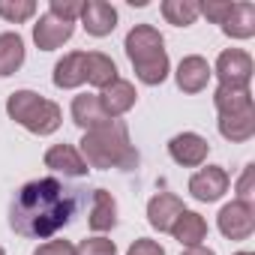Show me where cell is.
<instances>
[{
    "instance_id": "obj_1",
    "label": "cell",
    "mask_w": 255,
    "mask_h": 255,
    "mask_svg": "<svg viewBox=\"0 0 255 255\" xmlns=\"http://www.w3.org/2000/svg\"><path fill=\"white\" fill-rule=\"evenodd\" d=\"M87 189L69 186L57 177L24 183L9 204V228L27 240H48L81 213Z\"/></svg>"
},
{
    "instance_id": "obj_2",
    "label": "cell",
    "mask_w": 255,
    "mask_h": 255,
    "mask_svg": "<svg viewBox=\"0 0 255 255\" xmlns=\"http://www.w3.org/2000/svg\"><path fill=\"white\" fill-rule=\"evenodd\" d=\"M81 144V156L87 162V168H120L129 171L138 165V150L129 141V129H126L123 120H111L99 129L84 132Z\"/></svg>"
},
{
    "instance_id": "obj_3",
    "label": "cell",
    "mask_w": 255,
    "mask_h": 255,
    "mask_svg": "<svg viewBox=\"0 0 255 255\" xmlns=\"http://www.w3.org/2000/svg\"><path fill=\"white\" fill-rule=\"evenodd\" d=\"M126 57H129L135 78L147 87H156L168 78V54H165V39L153 24H135L126 33Z\"/></svg>"
},
{
    "instance_id": "obj_4",
    "label": "cell",
    "mask_w": 255,
    "mask_h": 255,
    "mask_svg": "<svg viewBox=\"0 0 255 255\" xmlns=\"http://www.w3.org/2000/svg\"><path fill=\"white\" fill-rule=\"evenodd\" d=\"M6 114L24 126L27 132L33 135H54L60 129V123H63V111L57 102L33 93V90H15L9 93L6 99Z\"/></svg>"
},
{
    "instance_id": "obj_5",
    "label": "cell",
    "mask_w": 255,
    "mask_h": 255,
    "mask_svg": "<svg viewBox=\"0 0 255 255\" xmlns=\"http://www.w3.org/2000/svg\"><path fill=\"white\" fill-rule=\"evenodd\" d=\"M252 57L243 51V48H225L219 57H216V66L210 69L216 78H219V84H225V87H249V81H252Z\"/></svg>"
},
{
    "instance_id": "obj_6",
    "label": "cell",
    "mask_w": 255,
    "mask_h": 255,
    "mask_svg": "<svg viewBox=\"0 0 255 255\" xmlns=\"http://www.w3.org/2000/svg\"><path fill=\"white\" fill-rule=\"evenodd\" d=\"M216 225L222 231V237L228 240H249L252 231H255V207L252 201H231L219 210L216 216Z\"/></svg>"
},
{
    "instance_id": "obj_7",
    "label": "cell",
    "mask_w": 255,
    "mask_h": 255,
    "mask_svg": "<svg viewBox=\"0 0 255 255\" xmlns=\"http://www.w3.org/2000/svg\"><path fill=\"white\" fill-rule=\"evenodd\" d=\"M228 183L231 180H228V171L222 165H207V168H201L189 177V195L195 201L210 204V201H219L228 192Z\"/></svg>"
},
{
    "instance_id": "obj_8",
    "label": "cell",
    "mask_w": 255,
    "mask_h": 255,
    "mask_svg": "<svg viewBox=\"0 0 255 255\" xmlns=\"http://www.w3.org/2000/svg\"><path fill=\"white\" fill-rule=\"evenodd\" d=\"M168 153H171V159H174L177 165H183V168H198V165H204V159H207V153H210V144H207V138H201L198 132H180V135H174V138L168 141Z\"/></svg>"
},
{
    "instance_id": "obj_9",
    "label": "cell",
    "mask_w": 255,
    "mask_h": 255,
    "mask_svg": "<svg viewBox=\"0 0 255 255\" xmlns=\"http://www.w3.org/2000/svg\"><path fill=\"white\" fill-rule=\"evenodd\" d=\"M78 18H81L84 30L90 36H99V39L114 33V27H117V9L111 3H105V0H84Z\"/></svg>"
},
{
    "instance_id": "obj_10",
    "label": "cell",
    "mask_w": 255,
    "mask_h": 255,
    "mask_svg": "<svg viewBox=\"0 0 255 255\" xmlns=\"http://www.w3.org/2000/svg\"><path fill=\"white\" fill-rule=\"evenodd\" d=\"M72 33H75V24H66V21L54 18L51 12L39 15V21L33 24V42H36L39 51H54V48H60L63 42L72 39Z\"/></svg>"
},
{
    "instance_id": "obj_11",
    "label": "cell",
    "mask_w": 255,
    "mask_h": 255,
    "mask_svg": "<svg viewBox=\"0 0 255 255\" xmlns=\"http://www.w3.org/2000/svg\"><path fill=\"white\" fill-rule=\"evenodd\" d=\"M96 96H99L102 111H105L111 120L123 117L126 111H129V108L135 105V99H138L135 84H132V81H123V78H117L114 84H108V87H105V90H99Z\"/></svg>"
},
{
    "instance_id": "obj_12",
    "label": "cell",
    "mask_w": 255,
    "mask_h": 255,
    "mask_svg": "<svg viewBox=\"0 0 255 255\" xmlns=\"http://www.w3.org/2000/svg\"><path fill=\"white\" fill-rule=\"evenodd\" d=\"M54 87L60 90H72L81 87L87 81V51H69L54 63V75H51Z\"/></svg>"
},
{
    "instance_id": "obj_13",
    "label": "cell",
    "mask_w": 255,
    "mask_h": 255,
    "mask_svg": "<svg viewBox=\"0 0 255 255\" xmlns=\"http://www.w3.org/2000/svg\"><path fill=\"white\" fill-rule=\"evenodd\" d=\"M210 63L201 57V54H189V57H183L180 63H177V72H174V78H177V87L183 90V93H201L204 87H207V81H210Z\"/></svg>"
},
{
    "instance_id": "obj_14",
    "label": "cell",
    "mask_w": 255,
    "mask_h": 255,
    "mask_svg": "<svg viewBox=\"0 0 255 255\" xmlns=\"http://www.w3.org/2000/svg\"><path fill=\"white\" fill-rule=\"evenodd\" d=\"M45 168L63 174V177H84L90 168L84 162V156L78 153V147L72 144H54L45 150Z\"/></svg>"
},
{
    "instance_id": "obj_15",
    "label": "cell",
    "mask_w": 255,
    "mask_h": 255,
    "mask_svg": "<svg viewBox=\"0 0 255 255\" xmlns=\"http://www.w3.org/2000/svg\"><path fill=\"white\" fill-rule=\"evenodd\" d=\"M183 201L174 195V192H156L150 201H147V222L162 234V231H171L174 219L183 213Z\"/></svg>"
},
{
    "instance_id": "obj_16",
    "label": "cell",
    "mask_w": 255,
    "mask_h": 255,
    "mask_svg": "<svg viewBox=\"0 0 255 255\" xmlns=\"http://www.w3.org/2000/svg\"><path fill=\"white\" fill-rule=\"evenodd\" d=\"M69 111H72V123H75V126H81L84 132L99 129V126L111 123V117L102 111V105H99V96H96V93H81V96H75Z\"/></svg>"
},
{
    "instance_id": "obj_17",
    "label": "cell",
    "mask_w": 255,
    "mask_h": 255,
    "mask_svg": "<svg viewBox=\"0 0 255 255\" xmlns=\"http://www.w3.org/2000/svg\"><path fill=\"white\" fill-rule=\"evenodd\" d=\"M87 225L90 231L96 234H105L117 225V201L108 189H93L90 195V216H87Z\"/></svg>"
},
{
    "instance_id": "obj_18",
    "label": "cell",
    "mask_w": 255,
    "mask_h": 255,
    "mask_svg": "<svg viewBox=\"0 0 255 255\" xmlns=\"http://www.w3.org/2000/svg\"><path fill=\"white\" fill-rule=\"evenodd\" d=\"M222 33L231 39H252L255 36V3H249V0L234 3L222 24Z\"/></svg>"
},
{
    "instance_id": "obj_19",
    "label": "cell",
    "mask_w": 255,
    "mask_h": 255,
    "mask_svg": "<svg viewBox=\"0 0 255 255\" xmlns=\"http://www.w3.org/2000/svg\"><path fill=\"white\" fill-rule=\"evenodd\" d=\"M168 234H171L180 246H198V243L207 237V222H204L201 213H195V210H183V213L174 219V225H171Z\"/></svg>"
},
{
    "instance_id": "obj_20",
    "label": "cell",
    "mask_w": 255,
    "mask_h": 255,
    "mask_svg": "<svg viewBox=\"0 0 255 255\" xmlns=\"http://www.w3.org/2000/svg\"><path fill=\"white\" fill-rule=\"evenodd\" d=\"M213 105H216L219 117H231V114H243V111H252L255 108L249 87H225V84L216 87Z\"/></svg>"
},
{
    "instance_id": "obj_21",
    "label": "cell",
    "mask_w": 255,
    "mask_h": 255,
    "mask_svg": "<svg viewBox=\"0 0 255 255\" xmlns=\"http://www.w3.org/2000/svg\"><path fill=\"white\" fill-rule=\"evenodd\" d=\"M24 66V39L12 30L0 33V78H9Z\"/></svg>"
},
{
    "instance_id": "obj_22",
    "label": "cell",
    "mask_w": 255,
    "mask_h": 255,
    "mask_svg": "<svg viewBox=\"0 0 255 255\" xmlns=\"http://www.w3.org/2000/svg\"><path fill=\"white\" fill-rule=\"evenodd\" d=\"M219 135L231 144H243L255 135V108L231 117H219Z\"/></svg>"
},
{
    "instance_id": "obj_23",
    "label": "cell",
    "mask_w": 255,
    "mask_h": 255,
    "mask_svg": "<svg viewBox=\"0 0 255 255\" xmlns=\"http://www.w3.org/2000/svg\"><path fill=\"white\" fill-rule=\"evenodd\" d=\"M114 81H117V63L102 51H87V84L105 90Z\"/></svg>"
},
{
    "instance_id": "obj_24",
    "label": "cell",
    "mask_w": 255,
    "mask_h": 255,
    "mask_svg": "<svg viewBox=\"0 0 255 255\" xmlns=\"http://www.w3.org/2000/svg\"><path fill=\"white\" fill-rule=\"evenodd\" d=\"M162 15L174 27H189L198 18V3H195V0H165V3H162Z\"/></svg>"
},
{
    "instance_id": "obj_25",
    "label": "cell",
    "mask_w": 255,
    "mask_h": 255,
    "mask_svg": "<svg viewBox=\"0 0 255 255\" xmlns=\"http://www.w3.org/2000/svg\"><path fill=\"white\" fill-rule=\"evenodd\" d=\"M0 15L9 24H24L36 15V3L33 0H0Z\"/></svg>"
},
{
    "instance_id": "obj_26",
    "label": "cell",
    "mask_w": 255,
    "mask_h": 255,
    "mask_svg": "<svg viewBox=\"0 0 255 255\" xmlns=\"http://www.w3.org/2000/svg\"><path fill=\"white\" fill-rule=\"evenodd\" d=\"M75 255H117V246L108 237H87L75 246Z\"/></svg>"
},
{
    "instance_id": "obj_27",
    "label": "cell",
    "mask_w": 255,
    "mask_h": 255,
    "mask_svg": "<svg viewBox=\"0 0 255 255\" xmlns=\"http://www.w3.org/2000/svg\"><path fill=\"white\" fill-rule=\"evenodd\" d=\"M81 3H84V0H51L48 12H51L54 18L66 21V24H75L78 15H81Z\"/></svg>"
},
{
    "instance_id": "obj_28",
    "label": "cell",
    "mask_w": 255,
    "mask_h": 255,
    "mask_svg": "<svg viewBox=\"0 0 255 255\" xmlns=\"http://www.w3.org/2000/svg\"><path fill=\"white\" fill-rule=\"evenodd\" d=\"M231 6L234 3H228V0H207V3H198V15H207L213 24H225V18H228V12H231Z\"/></svg>"
},
{
    "instance_id": "obj_29",
    "label": "cell",
    "mask_w": 255,
    "mask_h": 255,
    "mask_svg": "<svg viewBox=\"0 0 255 255\" xmlns=\"http://www.w3.org/2000/svg\"><path fill=\"white\" fill-rule=\"evenodd\" d=\"M33 255H75V246L69 240H48V243H39Z\"/></svg>"
},
{
    "instance_id": "obj_30",
    "label": "cell",
    "mask_w": 255,
    "mask_h": 255,
    "mask_svg": "<svg viewBox=\"0 0 255 255\" xmlns=\"http://www.w3.org/2000/svg\"><path fill=\"white\" fill-rule=\"evenodd\" d=\"M126 255H165V249L150 237H138L129 249H126Z\"/></svg>"
},
{
    "instance_id": "obj_31",
    "label": "cell",
    "mask_w": 255,
    "mask_h": 255,
    "mask_svg": "<svg viewBox=\"0 0 255 255\" xmlns=\"http://www.w3.org/2000/svg\"><path fill=\"white\" fill-rule=\"evenodd\" d=\"M252 177H255V165L249 162V165L243 168L240 180H237V198H240V201H249V198H252Z\"/></svg>"
},
{
    "instance_id": "obj_32",
    "label": "cell",
    "mask_w": 255,
    "mask_h": 255,
    "mask_svg": "<svg viewBox=\"0 0 255 255\" xmlns=\"http://www.w3.org/2000/svg\"><path fill=\"white\" fill-rule=\"evenodd\" d=\"M180 255H216V252H213L210 246H204V243H198V246H186V249H183Z\"/></svg>"
},
{
    "instance_id": "obj_33",
    "label": "cell",
    "mask_w": 255,
    "mask_h": 255,
    "mask_svg": "<svg viewBox=\"0 0 255 255\" xmlns=\"http://www.w3.org/2000/svg\"><path fill=\"white\" fill-rule=\"evenodd\" d=\"M234 255H252V252H249V249H240V252H234Z\"/></svg>"
},
{
    "instance_id": "obj_34",
    "label": "cell",
    "mask_w": 255,
    "mask_h": 255,
    "mask_svg": "<svg viewBox=\"0 0 255 255\" xmlns=\"http://www.w3.org/2000/svg\"><path fill=\"white\" fill-rule=\"evenodd\" d=\"M0 255H6V249H3V246H0Z\"/></svg>"
}]
</instances>
